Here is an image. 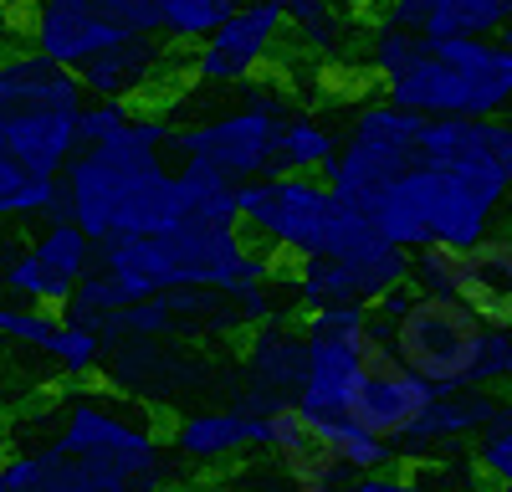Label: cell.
<instances>
[{
    "mask_svg": "<svg viewBox=\"0 0 512 492\" xmlns=\"http://www.w3.org/2000/svg\"><path fill=\"white\" fill-rule=\"evenodd\" d=\"M164 113H128L113 139L82 144L62 164V216L77 221L98 246L118 236H144L180 221L175 211V164H169Z\"/></svg>",
    "mask_w": 512,
    "mask_h": 492,
    "instance_id": "1",
    "label": "cell"
},
{
    "mask_svg": "<svg viewBox=\"0 0 512 492\" xmlns=\"http://www.w3.org/2000/svg\"><path fill=\"white\" fill-rule=\"evenodd\" d=\"M98 267H108L134 298L169 293V287L246 293V287L272 277L277 257H267L241 231V221H169L164 231L103 241Z\"/></svg>",
    "mask_w": 512,
    "mask_h": 492,
    "instance_id": "2",
    "label": "cell"
},
{
    "mask_svg": "<svg viewBox=\"0 0 512 492\" xmlns=\"http://www.w3.org/2000/svg\"><path fill=\"white\" fill-rule=\"evenodd\" d=\"M384 98L420 118H492L512 108V47L497 36H420Z\"/></svg>",
    "mask_w": 512,
    "mask_h": 492,
    "instance_id": "3",
    "label": "cell"
},
{
    "mask_svg": "<svg viewBox=\"0 0 512 492\" xmlns=\"http://www.w3.org/2000/svg\"><path fill=\"white\" fill-rule=\"evenodd\" d=\"M359 216L384 241H395L400 252H415V246H451V252H461V246L482 241L497 226V195H487L482 185L446 170V164H431L415 149V159L369 195Z\"/></svg>",
    "mask_w": 512,
    "mask_h": 492,
    "instance_id": "4",
    "label": "cell"
},
{
    "mask_svg": "<svg viewBox=\"0 0 512 492\" xmlns=\"http://www.w3.org/2000/svg\"><path fill=\"white\" fill-rule=\"evenodd\" d=\"M236 221L241 231L262 246L267 257H287V262H308V257H333L349 252L364 236H374V226L344 205L328 180L313 175H256L236 185Z\"/></svg>",
    "mask_w": 512,
    "mask_h": 492,
    "instance_id": "5",
    "label": "cell"
},
{
    "mask_svg": "<svg viewBox=\"0 0 512 492\" xmlns=\"http://www.w3.org/2000/svg\"><path fill=\"white\" fill-rule=\"evenodd\" d=\"M41 446L77 462L103 492H159L169 482L159 431L139 405H123L113 395L67 400L52 416V431L41 436Z\"/></svg>",
    "mask_w": 512,
    "mask_h": 492,
    "instance_id": "6",
    "label": "cell"
},
{
    "mask_svg": "<svg viewBox=\"0 0 512 492\" xmlns=\"http://www.w3.org/2000/svg\"><path fill=\"white\" fill-rule=\"evenodd\" d=\"M88 103L72 67H57L41 52H0V144L26 170L62 175L82 149L77 108Z\"/></svg>",
    "mask_w": 512,
    "mask_h": 492,
    "instance_id": "7",
    "label": "cell"
},
{
    "mask_svg": "<svg viewBox=\"0 0 512 492\" xmlns=\"http://www.w3.org/2000/svg\"><path fill=\"white\" fill-rule=\"evenodd\" d=\"M292 103L287 88L262 82V72L241 82V103L221 108L200 123L169 129V154L175 159H195L205 170L226 175L231 185L256 180V175H277V139L287 123Z\"/></svg>",
    "mask_w": 512,
    "mask_h": 492,
    "instance_id": "8",
    "label": "cell"
},
{
    "mask_svg": "<svg viewBox=\"0 0 512 492\" xmlns=\"http://www.w3.org/2000/svg\"><path fill=\"white\" fill-rule=\"evenodd\" d=\"M482 313L461 298H425L415 293L390 318V349L410 375L431 380L436 390H461L472 380V359L482 344Z\"/></svg>",
    "mask_w": 512,
    "mask_h": 492,
    "instance_id": "9",
    "label": "cell"
},
{
    "mask_svg": "<svg viewBox=\"0 0 512 492\" xmlns=\"http://www.w3.org/2000/svg\"><path fill=\"white\" fill-rule=\"evenodd\" d=\"M282 31H287L282 0H246L210 36L195 41L190 77L200 88H241L246 77H256L272 62V47Z\"/></svg>",
    "mask_w": 512,
    "mask_h": 492,
    "instance_id": "10",
    "label": "cell"
},
{
    "mask_svg": "<svg viewBox=\"0 0 512 492\" xmlns=\"http://www.w3.org/2000/svg\"><path fill=\"white\" fill-rule=\"evenodd\" d=\"M241 364H246V390L236 395L241 410L262 416L267 405L297 400L303 375H308V339H303V328H292L287 318L256 323V334L246 339Z\"/></svg>",
    "mask_w": 512,
    "mask_h": 492,
    "instance_id": "11",
    "label": "cell"
},
{
    "mask_svg": "<svg viewBox=\"0 0 512 492\" xmlns=\"http://www.w3.org/2000/svg\"><path fill=\"white\" fill-rule=\"evenodd\" d=\"M175 67V41L164 36H118L113 47L93 52L77 67V82L88 98H118L134 103L154 88V77H164Z\"/></svg>",
    "mask_w": 512,
    "mask_h": 492,
    "instance_id": "12",
    "label": "cell"
},
{
    "mask_svg": "<svg viewBox=\"0 0 512 492\" xmlns=\"http://www.w3.org/2000/svg\"><path fill=\"white\" fill-rule=\"evenodd\" d=\"M26 31H31V52H41L57 67H72V72L93 52L113 47V41L123 36L113 21H103L88 6V0H36Z\"/></svg>",
    "mask_w": 512,
    "mask_h": 492,
    "instance_id": "13",
    "label": "cell"
},
{
    "mask_svg": "<svg viewBox=\"0 0 512 492\" xmlns=\"http://www.w3.org/2000/svg\"><path fill=\"white\" fill-rule=\"evenodd\" d=\"M502 405V390H477V385H461V390H436V400L415 416V426L395 441V457L415 462V457H431V451H446L456 441H472Z\"/></svg>",
    "mask_w": 512,
    "mask_h": 492,
    "instance_id": "14",
    "label": "cell"
},
{
    "mask_svg": "<svg viewBox=\"0 0 512 492\" xmlns=\"http://www.w3.org/2000/svg\"><path fill=\"white\" fill-rule=\"evenodd\" d=\"M374 21L415 36H497L512 26V0H379Z\"/></svg>",
    "mask_w": 512,
    "mask_h": 492,
    "instance_id": "15",
    "label": "cell"
},
{
    "mask_svg": "<svg viewBox=\"0 0 512 492\" xmlns=\"http://www.w3.org/2000/svg\"><path fill=\"white\" fill-rule=\"evenodd\" d=\"M456 298L472 303L487 323H512V236L487 231L456 252Z\"/></svg>",
    "mask_w": 512,
    "mask_h": 492,
    "instance_id": "16",
    "label": "cell"
},
{
    "mask_svg": "<svg viewBox=\"0 0 512 492\" xmlns=\"http://www.w3.org/2000/svg\"><path fill=\"white\" fill-rule=\"evenodd\" d=\"M262 441V416L241 405H216V410H190L175 421V451L195 467H221L241 451Z\"/></svg>",
    "mask_w": 512,
    "mask_h": 492,
    "instance_id": "17",
    "label": "cell"
},
{
    "mask_svg": "<svg viewBox=\"0 0 512 492\" xmlns=\"http://www.w3.org/2000/svg\"><path fill=\"white\" fill-rule=\"evenodd\" d=\"M364 375L359 364V339H308V375L297 390L303 416H338L349 410V395Z\"/></svg>",
    "mask_w": 512,
    "mask_h": 492,
    "instance_id": "18",
    "label": "cell"
},
{
    "mask_svg": "<svg viewBox=\"0 0 512 492\" xmlns=\"http://www.w3.org/2000/svg\"><path fill=\"white\" fill-rule=\"evenodd\" d=\"M26 252H31L36 272L47 277V303H52V313H62V303H67V293H72V282L98 262V241L82 231L77 221H67L62 211H52L47 226L36 231V241L26 246Z\"/></svg>",
    "mask_w": 512,
    "mask_h": 492,
    "instance_id": "19",
    "label": "cell"
},
{
    "mask_svg": "<svg viewBox=\"0 0 512 492\" xmlns=\"http://www.w3.org/2000/svg\"><path fill=\"white\" fill-rule=\"evenodd\" d=\"M308 431H313V446L333 467H344L349 477H364V472H384L395 462V446L364 431L349 410H338V416H308Z\"/></svg>",
    "mask_w": 512,
    "mask_h": 492,
    "instance_id": "20",
    "label": "cell"
},
{
    "mask_svg": "<svg viewBox=\"0 0 512 492\" xmlns=\"http://www.w3.org/2000/svg\"><path fill=\"white\" fill-rule=\"evenodd\" d=\"M62 211V185L57 175H36L0 144V221H47Z\"/></svg>",
    "mask_w": 512,
    "mask_h": 492,
    "instance_id": "21",
    "label": "cell"
},
{
    "mask_svg": "<svg viewBox=\"0 0 512 492\" xmlns=\"http://www.w3.org/2000/svg\"><path fill=\"white\" fill-rule=\"evenodd\" d=\"M175 211L180 221H236V185L195 159H175Z\"/></svg>",
    "mask_w": 512,
    "mask_h": 492,
    "instance_id": "22",
    "label": "cell"
},
{
    "mask_svg": "<svg viewBox=\"0 0 512 492\" xmlns=\"http://www.w3.org/2000/svg\"><path fill=\"white\" fill-rule=\"evenodd\" d=\"M338 154V134L318 113H287L282 139H277V170L287 175H323V164Z\"/></svg>",
    "mask_w": 512,
    "mask_h": 492,
    "instance_id": "23",
    "label": "cell"
},
{
    "mask_svg": "<svg viewBox=\"0 0 512 492\" xmlns=\"http://www.w3.org/2000/svg\"><path fill=\"white\" fill-rule=\"evenodd\" d=\"M154 6H159V36L175 41V47H195L246 0H154Z\"/></svg>",
    "mask_w": 512,
    "mask_h": 492,
    "instance_id": "24",
    "label": "cell"
},
{
    "mask_svg": "<svg viewBox=\"0 0 512 492\" xmlns=\"http://www.w3.org/2000/svg\"><path fill=\"white\" fill-rule=\"evenodd\" d=\"M472 467L487 487H512V395H502L497 416L477 431Z\"/></svg>",
    "mask_w": 512,
    "mask_h": 492,
    "instance_id": "25",
    "label": "cell"
},
{
    "mask_svg": "<svg viewBox=\"0 0 512 492\" xmlns=\"http://www.w3.org/2000/svg\"><path fill=\"white\" fill-rule=\"evenodd\" d=\"M256 446L272 451L277 467L308 457V451H313V431H308V416L297 410V400H282V405L262 410V441H256Z\"/></svg>",
    "mask_w": 512,
    "mask_h": 492,
    "instance_id": "26",
    "label": "cell"
},
{
    "mask_svg": "<svg viewBox=\"0 0 512 492\" xmlns=\"http://www.w3.org/2000/svg\"><path fill=\"white\" fill-rule=\"evenodd\" d=\"M47 359H52V364L62 369V375L82 380V375H98L108 354H103V339H98V328H88V323H72V318H62V334L52 339Z\"/></svg>",
    "mask_w": 512,
    "mask_h": 492,
    "instance_id": "27",
    "label": "cell"
},
{
    "mask_svg": "<svg viewBox=\"0 0 512 492\" xmlns=\"http://www.w3.org/2000/svg\"><path fill=\"white\" fill-rule=\"evenodd\" d=\"M57 334H62V313H52V308H31V303H21V308H6V303H0V339H11V344H26V349H41V354H47Z\"/></svg>",
    "mask_w": 512,
    "mask_h": 492,
    "instance_id": "28",
    "label": "cell"
},
{
    "mask_svg": "<svg viewBox=\"0 0 512 492\" xmlns=\"http://www.w3.org/2000/svg\"><path fill=\"white\" fill-rule=\"evenodd\" d=\"M405 282L425 298H456V252L451 246H415Z\"/></svg>",
    "mask_w": 512,
    "mask_h": 492,
    "instance_id": "29",
    "label": "cell"
},
{
    "mask_svg": "<svg viewBox=\"0 0 512 492\" xmlns=\"http://www.w3.org/2000/svg\"><path fill=\"white\" fill-rule=\"evenodd\" d=\"M88 6L113 21L123 36H159V6L154 0H88Z\"/></svg>",
    "mask_w": 512,
    "mask_h": 492,
    "instance_id": "30",
    "label": "cell"
},
{
    "mask_svg": "<svg viewBox=\"0 0 512 492\" xmlns=\"http://www.w3.org/2000/svg\"><path fill=\"white\" fill-rule=\"evenodd\" d=\"M128 103H118V98H93V103H82L77 108V139L82 144H98V139H113L123 123H128Z\"/></svg>",
    "mask_w": 512,
    "mask_h": 492,
    "instance_id": "31",
    "label": "cell"
},
{
    "mask_svg": "<svg viewBox=\"0 0 512 492\" xmlns=\"http://www.w3.org/2000/svg\"><path fill=\"white\" fill-rule=\"evenodd\" d=\"M292 31L303 36L313 52H338V47L349 41V16H338V11L328 6V11H318V16H308V21H297Z\"/></svg>",
    "mask_w": 512,
    "mask_h": 492,
    "instance_id": "32",
    "label": "cell"
},
{
    "mask_svg": "<svg viewBox=\"0 0 512 492\" xmlns=\"http://www.w3.org/2000/svg\"><path fill=\"white\" fill-rule=\"evenodd\" d=\"M344 492H472V487H456V482H420V477H384V472H364L359 482H344Z\"/></svg>",
    "mask_w": 512,
    "mask_h": 492,
    "instance_id": "33",
    "label": "cell"
},
{
    "mask_svg": "<svg viewBox=\"0 0 512 492\" xmlns=\"http://www.w3.org/2000/svg\"><path fill=\"white\" fill-rule=\"evenodd\" d=\"M497 216H502V231L512 236V180H507V190H502V200H497Z\"/></svg>",
    "mask_w": 512,
    "mask_h": 492,
    "instance_id": "34",
    "label": "cell"
},
{
    "mask_svg": "<svg viewBox=\"0 0 512 492\" xmlns=\"http://www.w3.org/2000/svg\"><path fill=\"white\" fill-rule=\"evenodd\" d=\"M502 390H512V323H507V369H502Z\"/></svg>",
    "mask_w": 512,
    "mask_h": 492,
    "instance_id": "35",
    "label": "cell"
},
{
    "mask_svg": "<svg viewBox=\"0 0 512 492\" xmlns=\"http://www.w3.org/2000/svg\"><path fill=\"white\" fill-rule=\"evenodd\" d=\"M497 41H502V47H512V26H502V31H497Z\"/></svg>",
    "mask_w": 512,
    "mask_h": 492,
    "instance_id": "36",
    "label": "cell"
},
{
    "mask_svg": "<svg viewBox=\"0 0 512 492\" xmlns=\"http://www.w3.org/2000/svg\"><path fill=\"white\" fill-rule=\"evenodd\" d=\"M0 451H6V436H0Z\"/></svg>",
    "mask_w": 512,
    "mask_h": 492,
    "instance_id": "37",
    "label": "cell"
},
{
    "mask_svg": "<svg viewBox=\"0 0 512 492\" xmlns=\"http://www.w3.org/2000/svg\"><path fill=\"white\" fill-rule=\"evenodd\" d=\"M507 118H512V108H507Z\"/></svg>",
    "mask_w": 512,
    "mask_h": 492,
    "instance_id": "38",
    "label": "cell"
}]
</instances>
